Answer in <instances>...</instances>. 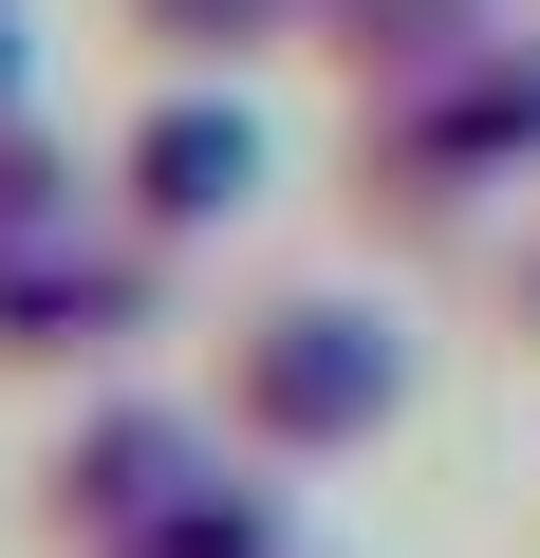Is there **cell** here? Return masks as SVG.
<instances>
[{"label":"cell","instance_id":"obj_1","mask_svg":"<svg viewBox=\"0 0 540 558\" xmlns=\"http://www.w3.org/2000/svg\"><path fill=\"white\" fill-rule=\"evenodd\" d=\"M224 410L317 465V447H373V428L410 410V354H392V317H355V299H280V317L224 336Z\"/></svg>","mask_w":540,"mask_h":558},{"label":"cell","instance_id":"obj_2","mask_svg":"<svg viewBox=\"0 0 540 558\" xmlns=\"http://www.w3.org/2000/svg\"><path fill=\"white\" fill-rule=\"evenodd\" d=\"M392 168H410V186H503V168H540V57H447V75L410 94Z\"/></svg>","mask_w":540,"mask_h":558},{"label":"cell","instance_id":"obj_3","mask_svg":"<svg viewBox=\"0 0 540 558\" xmlns=\"http://www.w3.org/2000/svg\"><path fill=\"white\" fill-rule=\"evenodd\" d=\"M261 186V112H224V94H168L149 131H131V205L149 223H224Z\"/></svg>","mask_w":540,"mask_h":558},{"label":"cell","instance_id":"obj_4","mask_svg":"<svg viewBox=\"0 0 540 558\" xmlns=\"http://www.w3.org/2000/svg\"><path fill=\"white\" fill-rule=\"evenodd\" d=\"M187 484H205V447H187L168 410H112V428H75V447H57V521H75V539H131V521H149V502H187Z\"/></svg>","mask_w":540,"mask_h":558},{"label":"cell","instance_id":"obj_5","mask_svg":"<svg viewBox=\"0 0 540 558\" xmlns=\"http://www.w3.org/2000/svg\"><path fill=\"white\" fill-rule=\"evenodd\" d=\"M94 558H280V521H261V484H224V465H205L187 502H149V521H131V539H94Z\"/></svg>","mask_w":540,"mask_h":558},{"label":"cell","instance_id":"obj_6","mask_svg":"<svg viewBox=\"0 0 540 558\" xmlns=\"http://www.w3.org/2000/svg\"><path fill=\"white\" fill-rule=\"evenodd\" d=\"M131 20H149L168 57H261V38H299L317 0H131Z\"/></svg>","mask_w":540,"mask_h":558},{"label":"cell","instance_id":"obj_7","mask_svg":"<svg viewBox=\"0 0 540 558\" xmlns=\"http://www.w3.org/2000/svg\"><path fill=\"white\" fill-rule=\"evenodd\" d=\"M0 75H20V38H0Z\"/></svg>","mask_w":540,"mask_h":558}]
</instances>
